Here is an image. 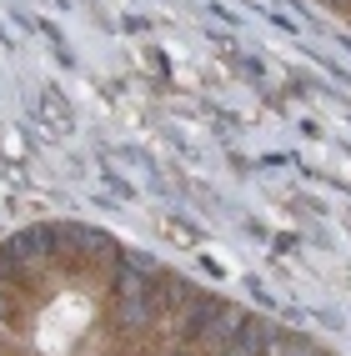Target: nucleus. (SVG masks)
I'll return each instance as SVG.
<instances>
[{"label":"nucleus","instance_id":"1","mask_svg":"<svg viewBox=\"0 0 351 356\" xmlns=\"http://www.w3.org/2000/svg\"><path fill=\"white\" fill-rule=\"evenodd\" d=\"M156 306H161V286H156V271L146 266V261H126L121 271H115V326L126 331H146L151 316H156Z\"/></svg>","mask_w":351,"mask_h":356},{"label":"nucleus","instance_id":"2","mask_svg":"<svg viewBox=\"0 0 351 356\" xmlns=\"http://www.w3.org/2000/svg\"><path fill=\"white\" fill-rule=\"evenodd\" d=\"M266 337V331L261 326H251V321H236V331H231V341L221 346V356H261V341Z\"/></svg>","mask_w":351,"mask_h":356},{"label":"nucleus","instance_id":"3","mask_svg":"<svg viewBox=\"0 0 351 356\" xmlns=\"http://www.w3.org/2000/svg\"><path fill=\"white\" fill-rule=\"evenodd\" d=\"M326 6H336V10H351V0H326Z\"/></svg>","mask_w":351,"mask_h":356}]
</instances>
